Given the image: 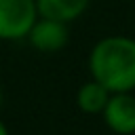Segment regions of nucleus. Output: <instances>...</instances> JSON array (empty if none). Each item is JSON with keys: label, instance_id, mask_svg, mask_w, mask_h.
<instances>
[{"label": "nucleus", "instance_id": "1", "mask_svg": "<svg viewBox=\"0 0 135 135\" xmlns=\"http://www.w3.org/2000/svg\"><path fill=\"white\" fill-rule=\"evenodd\" d=\"M86 68L110 93L135 91V38L124 34L99 38L89 51Z\"/></svg>", "mask_w": 135, "mask_h": 135}, {"label": "nucleus", "instance_id": "2", "mask_svg": "<svg viewBox=\"0 0 135 135\" xmlns=\"http://www.w3.org/2000/svg\"><path fill=\"white\" fill-rule=\"evenodd\" d=\"M36 19V0H0V40H25Z\"/></svg>", "mask_w": 135, "mask_h": 135}, {"label": "nucleus", "instance_id": "3", "mask_svg": "<svg viewBox=\"0 0 135 135\" xmlns=\"http://www.w3.org/2000/svg\"><path fill=\"white\" fill-rule=\"evenodd\" d=\"M99 116L112 133L135 135V93H110V99Z\"/></svg>", "mask_w": 135, "mask_h": 135}, {"label": "nucleus", "instance_id": "4", "mask_svg": "<svg viewBox=\"0 0 135 135\" xmlns=\"http://www.w3.org/2000/svg\"><path fill=\"white\" fill-rule=\"evenodd\" d=\"M25 40L30 42L32 49H36L38 53L51 55L61 51L68 40H70V30L68 23L57 21V19H49V17H38L34 21V25L30 27Z\"/></svg>", "mask_w": 135, "mask_h": 135}, {"label": "nucleus", "instance_id": "5", "mask_svg": "<svg viewBox=\"0 0 135 135\" xmlns=\"http://www.w3.org/2000/svg\"><path fill=\"white\" fill-rule=\"evenodd\" d=\"M89 4H91V0H36L38 17L57 19L68 25L72 21L80 19L86 13Z\"/></svg>", "mask_w": 135, "mask_h": 135}, {"label": "nucleus", "instance_id": "6", "mask_svg": "<svg viewBox=\"0 0 135 135\" xmlns=\"http://www.w3.org/2000/svg\"><path fill=\"white\" fill-rule=\"evenodd\" d=\"M110 99V91L97 80H86L76 91V105L84 114H101Z\"/></svg>", "mask_w": 135, "mask_h": 135}, {"label": "nucleus", "instance_id": "7", "mask_svg": "<svg viewBox=\"0 0 135 135\" xmlns=\"http://www.w3.org/2000/svg\"><path fill=\"white\" fill-rule=\"evenodd\" d=\"M0 135H11V131H8V127L4 124V120H0Z\"/></svg>", "mask_w": 135, "mask_h": 135}, {"label": "nucleus", "instance_id": "8", "mask_svg": "<svg viewBox=\"0 0 135 135\" xmlns=\"http://www.w3.org/2000/svg\"><path fill=\"white\" fill-rule=\"evenodd\" d=\"M2 101H4V93H2V86H0V108H2Z\"/></svg>", "mask_w": 135, "mask_h": 135}]
</instances>
